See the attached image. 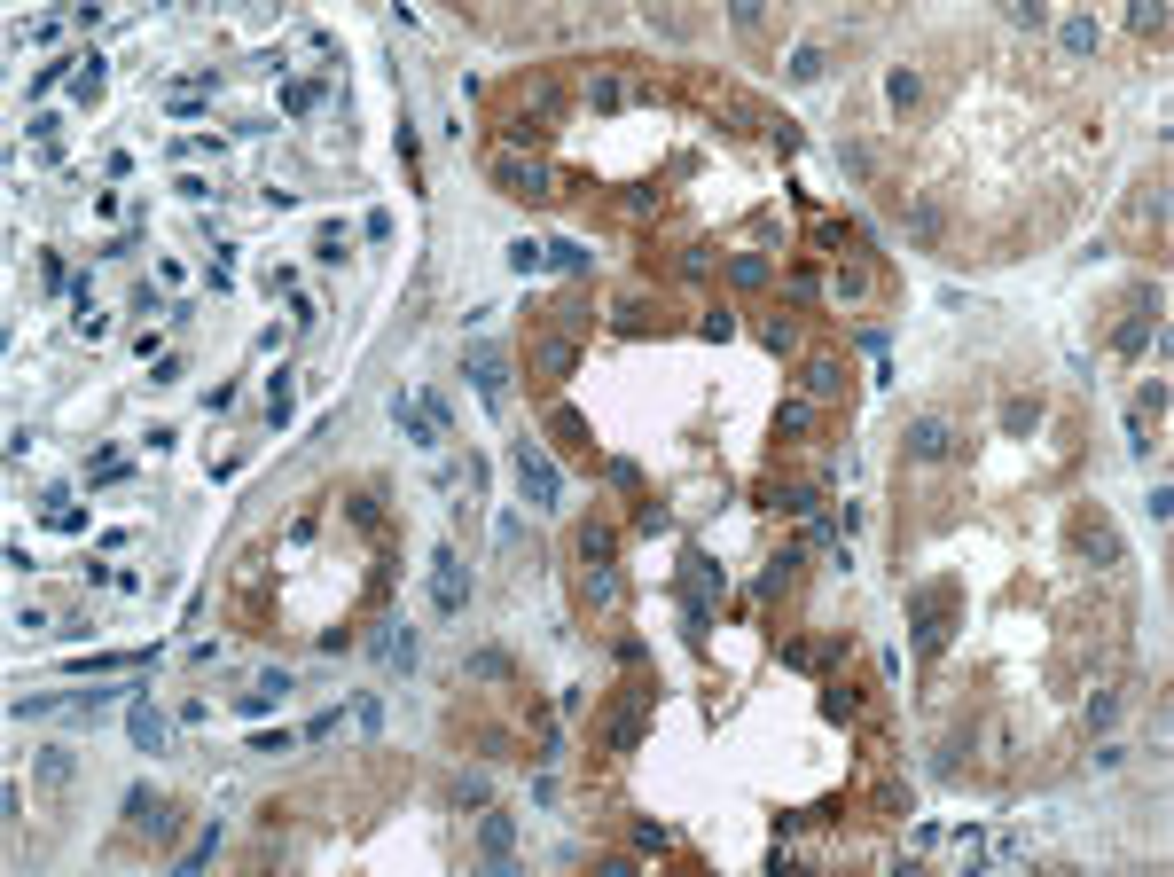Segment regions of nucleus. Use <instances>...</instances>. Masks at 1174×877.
Instances as JSON below:
<instances>
[{"label": "nucleus", "instance_id": "f257e3e1", "mask_svg": "<svg viewBox=\"0 0 1174 877\" xmlns=\"http://www.w3.org/2000/svg\"><path fill=\"white\" fill-rule=\"evenodd\" d=\"M509 470H517V486H525V502H533V509H556V494H564V470H556V462H548L533 439H517Z\"/></svg>", "mask_w": 1174, "mask_h": 877}, {"label": "nucleus", "instance_id": "f03ea898", "mask_svg": "<svg viewBox=\"0 0 1174 877\" xmlns=\"http://www.w3.org/2000/svg\"><path fill=\"white\" fill-rule=\"evenodd\" d=\"M126 838L165 846V838H173V799H165V791H149V784H134V791H126Z\"/></svg>", "mask_w": 1174, "mask_h": 877}, {"label": "nucleus", "instance_id": "7ed1b4c3", "mask_svg": "<svg viewBox=\"0 0 1174 877\" xmlns=\"http://www.w3.org/2000/svg\"><path fill=\"white\" fill-rule=\"evenodd\" d=\"M462 376H470V392H478L494 416L509 408V361H501L494 345H470V353H462Z\"/></svg>", "mask_w": 1174, "mask_h": 877}, {"label": "nucleus", "instance_id": "20e7f679", "mask_svg": "<svg viewBox=\"0 0 1174 877\" xmlns=\"http://www.w3.org/2000/svg\"><path fill=\"white\" fill-rule=\"evenodd\" d=\"M494 188L501 196H525V204H548L556 196L548 165H533V157H494Z\"/></svg>", "mask_w": 1174, "mask_h": 877}, {"label": "nucleus", "instance_id": "39448f33", "mask_svg": "<svg viewBox=\"0 0 1174 877\" xmlns=\"http://www.w3.org/2000/svg\"><path fill=\"white\" fill-rule=\"evenodd\" d=\"M462 603H470V572H462V556H454V549H439V556H431V611L454 619Z\"/></svg>", "mask_w": 1174, "mask_h": 877}, {"label": "nucleus", "instance_id": "423d86ee", "mask_svg": "<svg viewBox=\"0 0 1174 877\" xmlns=\"http://www.w3.org/2000/svg\"><path fill=\"white\" fill-rule=\"evenodd\" d=\"M71 768H79V760H71V744H47V752H40V799H47V815L71 799Z\"/></svg>", "mask_w": 1174, "mask_h": 877}, {"label": "nucleus", "instance_id": "0eeeda50", "mask_svg": "<svg viewBox=\"0 0 1174 877\" xmlns=\"http://www.w3.org/2000/svg\"><path fill=\"white\" fill-rule=\"evenodd\" d=\"M533 369H541V384H564V376L580 369V345L572 337H541L533 345Z\"/></svg>", "mask_w": 1174, "mask_h": 877}, {"label": "nucleus", "instance_id": "6e6552de", "mask_svg": "<svg viewBox=\"0 0 1174 877\" xmlns=\"http://www.w3.org/2000/svg\"><path fill=\"white\" fill-rule=\"evenodd\" d=\"M126 737H134V752H165V713L141 697V705H126Z\"/></svg>", "mask_w": 1174, "mask_h": 877}, {"label": "nucleus", "instance_id": "1a4fd4ad", "mask_svg": "<svg viewBox=\"0 0 1174 877\" xmlns=\"http://www.w3.org/2000/svg\"><path fill=\"white\" fill-rule=\"evenodd\" d=\"M948 439H955V431H948V423H940V416L908 423V455H916V462H940V455H948Z\"/></svg>", "mask_w": 1174, "mask_h": 877}, {"label": "nucleus", "instance_id": "9d476101", "mask_svg": "<svg viewBox=\"0 0 1174 877\" xmlns=\"http://www.w3.org/2000/svg\"><path fill=\"white\" fill-rule=\"evenodd\" d=\"M1073 541H1081L1096 564H1120V533H1112L1104 517H1081V525H1073Z\"/></svg>", "mask_w": 1174, "mask_h": 877}, {"label": "nucleus", "instance_id": "9b49d317", "mask_svg": "<svg viewBox=\"0 0 1174 877\" xmlns=\"http://www.w3.org/2000/svg\"><path fill=\"white\" fill-rule=\"evenodd\" d=\"M509 846H517V823H509V815H486V823H478V854L501 870V862H509Z\"/></svg>", "mask_w": 1174, "mask_h": 877}, {"label": "nucleus", "instance_id": "f8f14e48", "mask_svg": "<svg viewBox=\"0 0 1174 877\" xmlns=\"http://www.w3.org/2000/svg\"><path fill=\"white\" fill-rule=\"evenodd\" d=\"M642 705H650V690H634L627 705H619V721H611V752H634V744H642Z\"/></svg>", "mask_w": 1174, "mask_h": 877}, {"label": "nucleus", "instance_id": "ddd939ff", "mask_svg": "<svg viewBox=\"0 0 1174 877\" xmlns=\"http://www.w3.org/2000/svg\"><path fill=\"white\" fill-rule=\"evenodd\" d=\"M611 556H619V533H611V525H580V564L587 572H603Z\"/></svg>", "mask_w": 1174, "mask_h": 877}, {"label": "nucleus", "instance_id": "4468645a", "mask_svg": "<svg viewBox=\"0 0 1174 877\" xmlns=\"http://www.w3.org/2000/svg\"><path fill=\"white\" fill-rule=\"evenodd\" d=\"M282 697H290V674L274 666V674H259V690H243V713H274Z\"/></svg>", "mask_w": 1174, "mask_h": 877}, {"label": "nucleus", "instance_id": "2eb2a0df", "mask_svg": "<svg viewBox=\"0 0 1174 877\" xmlns=\"http://www.w3.org/2000/svg\"><path fill=\"white\" fill-rule=\"evenodd\" d=\"M40 517H47V533H79V525H87V509L71 502V494H47V509H40Z\"/></svg>", "mask_w": 1174, "mask_h": 877}, {"label": "nucleus", "instance_id": "dca6fc26", "mask_svg": "<svg viewBox=\"0 0 1174 877\" xmlns=\"http://www.w3.org/2000/svg\"><path fill=\"white\" fill-rule=\"evenodd\" d=\"M799 384H807L814 400H838V361H807V369H799Z\"/></svg>", "mask_w": 1174, "mask_h": 877}, {"label": "nucleus", "instance_id": "f3484780", "mask_svg": "<svg viewBox=\"0 0 1174 877\" xmlns=\"http://www.w3.org/2000/svg\"><path fill=\"white\" fill-rule=\"evenodd\" d=\"M509 267H517V275H541V267H548V243L517 235V243H509Z\"/></svg>", "mask_w": 1174, "mask_h": 877}, {"label": "nucleus", "instance_id": "a211bd4d", "mask_svg": "<svg viewBox=\"0 0 1174 877\" xmlns=\"http://www.w3.org/2000/svg\"><path fill=\"white\" fill-rule=\"evenodd\" d=\"M1081 721H1088V729H1112V721H1120V690H1096L1081 705Z\"/></svg>", "mask_w": 1174, "mask_h": 877}, {"label": "nucleus", "instance_id": "6ab92c4d", "mask_svg": "<svg viewBox=\"0 0 1174 877\" xmlns=\"http://www.w3.org/2000/svg\"><path fill=\"white\" fill-rule=\"evenodd\" d=\"M118 478H126V455H118V447H102V455L87 462V486H118Z\"/></svg>", "mask_w": 1174, "mask_h": 877}, {"label": "nucleus", "instance_id": "aec40b11", "mask_svg": "<svg viewBox=\"0 0 1174 877\" xmlns=\"http://www.w3.org/2000/svg\"><path fill=\"white\" fill-rule=\"evenodd\" d=\"M885 94H893V110H916V102H924V79H916V71H893Z\"/></svg>", "mask_w": 1174, "mask_h": 877}, {"label": "nucleus", "instance_id": "412c9836", "mask_svg": "<svg viewBox=\"0 0 1174 877\" xmlns=\"http://www.w3.org/2000/svg\"><path fill=\"white\" fill-rule=\"evenodd\" d=\"M71 94H79V102H94V94H102V55H94V47L79 55V79H71Z\"/></svg>", "mask_w": 1174, "mask_h": 877}, {"label": "nucleus", "instance_id": "4be33fe9", "mask_svg": "<svg viewBox=\"0 0 1174 877\" xmlns=\"http://www.w3.org/2000/svg\"><path fill=\"white\" fill-rule=\"evenodd\" d=\"M548 267L556 275H587V243H548Z\"/></svg>", "mask_w": 1174, "mask_h": 877}, {"label": "nucleus", "instance_id": "5701e85b", "mask_svg": "<svg viewBox=\"0 0 1174 877\" xmlns=\"http://www.w3.org/2000/svg\"><path fill=\"white\" fill-rule=\"evenodd\" d=\"M290 408H298V384H290V376H274V384H267V416L290 423Z\"/></svg>", "mask_w": 1174, "mask_h": 877}, {"label": "nucleus", "instance_id": "b1692460", "mask_svg": "<svg viewBox=\"0 0 1174 877\" xmlns=\"http://www.w3.org/2000/svg\"><path fill=\"white\" fill-rule=\"evenodd\" d=\"M314 102H321V87H314V79H290V87H282V110H298V118H306Z\"/></svg>", "mask_w": 1174, "mask_h": 877}, {"label": "nucleus", "instance_id": "393cba45", "mask_svg": "<svg viewBox=\"0 0 1174 877\" xmlns=\"http://www.w3.org/2000/svg\"><path fill=\"white\" fill-rule=\"evenodd\" d=\"M556 439H564V447H572V455H587V423L572 416V408H556Z\"/></svg>", "mask_w": 1174, "mask_h": 877}, {"label": "nucleus", "instance_id": "a878e982", "mask_svg": "<svg viewBox=\"0 0 1174 877\" xmlns=\"http://www.w3.org/2000/svg\"><path fill=\"white\" fill-rule=\"evenodd\" d=\"M838 298H869V267H861V259L838 267Z\"/></svg>", "mask_w": 1174, "mask_h": 877}, {"label": "nucleus", "instance_id": "bb28decb", "mask_svg": "<svg viewBox=\"0 0 1174 877\" xmlns=\"http://www.w3.org/2000/svg\"><path fill=\"white\" fill-rule=\"evenodd\" d=\"M791 79H799V87H807V79H822V47H799V55H791Z\"/></svg>", "mask_w": 1174, "mask_h": 877}, {"label": "nucleus", "instance_id": "cd10ccee", "mask_svg": "<svg viewBox=\"0 0 1174 877\" xmlns=\"http://www.w3.org/2000/svg\"><path fill=\"white\" fill-rule=\"evenodd\" d=\"M1002 431H1010V439H1018V431H1034V400H1010V408H1002Z\"/></svg>", "mask_w": 1174, "mask_h": 877}, {"label": "nucleus", "instance_id": "c85d7f7f", "mask_svg": "<svg viewBox=\"0 0 1174 877\" xmlns=\"http://www.w3.org/2000/svg\"><path fill=\"white\" fill-rule=\"evenodd\" d=\"M212 846H220V823H212V831H204V838L181 854V870H204V862H212Z\"/></svg>", "mask_w": 1174, "mask_h": 877}, {"label": "nucleus", "instance_id": "c756f323", "mask_svg": "<svg viewBox=\"0 0 1174 877\" xmlns=\"http://www.w3.org/2000/svg\"><path fill=\"white\" fill-rule=\"evenodd\" d=\"M807 423H814V416H807V408H799V400H791V408L775 416V431H783V439H807Z\"/></svg>", "mask_w": 1174, "mask_h": 877}, {"label": "nucleus", "instance_id": "7c9ffc66", "mask_svg": "<svg viewBox=\"0 0 1174 877\" xmlns=\"http://www.w3.org/2000/svg\"><path fill=\"white\" fill-rule=\"evenodd\" d=\"M1065 47H1073V55H1088V47H1096V24H1088V16H1073V24H1065Z\"/></svg>", "mask_w": 1174, "mask_h": 877}, {"label": "nucleus", "instance_id": "2f4dec72", "mask_svg": "<svg viewBox=\"0 0 1174 877\" xmlns=\"http://www.w3.org/2000/svg\"><path fill=\"white\" fill-rule=\"evenodd\" d=\"M728 275H736L744 290H752V282H768V259H728Z\"/></svg>", "mask_w": 1174, "mask_h": 877}]
</instances>
